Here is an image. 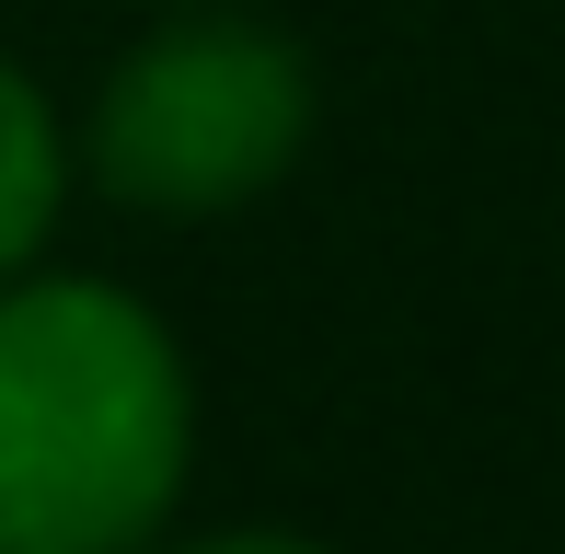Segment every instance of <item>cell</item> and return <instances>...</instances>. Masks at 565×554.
I'll list each match as a JSON object with an SVG mask.
<instances>
[{"instance_id": "6da1fadb", "label": "cell", "mask_w": 565, "mask_h": 554, "mask_svg": "<svg viewBox=\"0 0 565 554\" xmlns=\"http://www.w3.org/2000/svg\"><path fill=\"white\" fill-rule=\"evenodd\" d=\"M196 393L105 277H0V554H139L185 497Z\"/></svg>"}, {"instance_id": "7a4b0ae2", "label": "cell", "mask_w": 565, "mask_h": 554, "mask_svg": "<svg viewBox=\"0 0 565 554\" xmlns=\"http://www.w3.org/2000/svg\"><path fill=\"white\" fill-rule=\"evenodd\" d=\"M312 139V70L266 23H173L93 105V185L150 220H220Z\"/></svg>"}, {"instance_id": "3957f363", "label": "cell", "mask_w": 565, "mask_h": 554, "mask_svg": "<svg viewBox=\"0 0 565 554\" xmlns=\"http://www.w3.org/2000/svg\"><path fill=\"white\" fill-rule=\"evenodd\" d=\"M58 196H70L58 105H46V93L0 58V277L35 266V243H46V220H58Z\"/></svg>"}, {"instance_id": "277c9868", "label": "cell", "mask_w": 565, "mask_h": 554, "mask_svg": "<svg viewBox=\"0 0 565 554\" xmlns=\"http://www.w3.org/2000/svg\"><path fill=\"white\" fill-rule=\"evenodd\" d=\"M185 554H323V543H289V532H220V543H185Z\"/></svg>"}]
</instances>
